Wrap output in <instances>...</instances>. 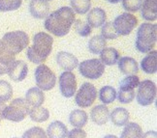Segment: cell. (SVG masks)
<instances>
[{
  "label": "cell",
  "mask_w": 157,
  "mask_h": 138,
  "mask_svg": "<svg viewBox=\"0 0 157 138\" xmlns=\"http://www.w3.org/2000/svg\"><path fill=\"white\" fill-rule=\"evenodd\" d=\"M110 118L113 125H117V127H122V125H125L128 123L130 114L126 108L117 107V108L113 109V112L110 114Z\"/></svg>",
  "instance_id": "obj_23"
},
{
  "label": "cell",
  "mask_w": 157,
  "mask_h": 138,
  "mask_svg": "<svg viewBox=\"0 0 157 138\" xmlns=\"http://www.w3.org/2000/svg\"><path fill=\"white\" fill-rule=\"evenodd\" d=\"M143 129L140 125L136 123H127L120 135V138H142Z\"/></svg>",
  "instance_id": "obj_26"
},
{
  "label": "cell",
  "mask_w": 157,
  "mask_h": 138,
  "mask_svg": "<svg viewBox=\"0 0 157 138\" xmlns=\"http://www.w3.org/2000/svg\"><path fill=\"white\" fill-rule=\"evenodd\" d=\"M139 84H140V79L137 75H127L120 82L119 90H135Z\"/></svg>",
  "instance_id": "obj_32"
},
{
  "label": "cell",
  "mask_w": 157,
  "mask_h": 138,
  "mask_svg": "<svg viewBox=\"0 0 157 138\" xmlns=\"http://www.w3.org/2000/svg\"><path fill=\"white\" fill-rule=\"evenodd\" d=\"M59 89L65 98H71L77 91V80L72 71H64L59 76Z\"/></svg>",
  "instance_id": "obj_11"
},
{
  "label": "cell",
  "mask_w": 157,
  "mask_h": 138,
  "mask_svg": "<svg viewBox=\"0 0 157 138\" xmlns=\"http://www.w3.org/2000/svg\"><path fill=\"white\" fill-rule=\"evenodd\" d=\"M34 74L36 85L42 91H50L56 85V76L48 66L44 64L39 65L36 68Z\"/></svg>",
  "instance_id": "obj_6"
},
{
  "label": "cell",
  "mask_w": 157,
  "mask_h": 138,
  "mask_svg": "<svg viewBox=\"0 0 157 138\" xmlns=\"http://www.w3.org/2000/svg\"><path fill=\"white\" fill-rule=\"evenodd\" d=\"M5 107H6V104L4 103H0V120L4 119L3 118V112H4Z\"/></svg>",
  "instance_id": "obj_41"
},
{
  "label": "cell",
  "mask_w": 157,
  "mask_h": 138,
  "mask_svg": "<svg viewBox=\"0 0 157 138\" xmlns=\"http://www.w3.org/2000/svg\"><path fill=\"white\" fill-rule=\"evenodd\" d=\"M90 118L93 123L97 124L98 125H103L107 124L110 119V110L104 104L96 105L91 109Z\"/></svg>",
  "instance_id": "obj_15"
},
{
  "label": "cell",
  "mask_w": 157,
  "mask_h": 138,
  "mask_svg": "<svg viewBox=\"0 0 157 138\" xmlns=\"http://www.w3.org/2000/svg\"><path fill=\"white\" fill-rule=\"evenodd\" d=\"M29 116H30V119L34 122L43 123L49 119L50 112L47 108H44V107H41V106L32 107V108L29 110Z\"/></svg>",
  "instance_id": "obj_28"
},
{
  "label": "cell",
  "mask_w": 157,
  "mask_h": 138,
  "mask_svg": "<svg viewBox=\"0 0 157 138\" xmlns=\"http://www.w3.org/2000/svg\"><path fill=\"white\" fill-rule=\"evenodd\" d=\"M142 138H157V133L154 130H149L144 133V134L143 133Z\"/></svg>",
  "instance_id": "obj_40"
},
{
  "label": "cell",
  "mask_w": 157,
  "mask_h": 138,
  "mask_svg": "<svg viewBox=\"0 0 157 138\" xmlns=\"http://www.w3.org/2000/svg\"><path fill=\"white\" fill-rule=\"evenodd\" d=\"M113 26L116 31L120 36L129 35L138 24L137 17L130 13H123L116 17L113 20Z\"/></svg>",
  "instance_id": "obj_10"
},
{
  "label": "cell",
  "mask_w": 157,
  "mask_h": 138,
  "mask_svg": "<svg viewBox=\"0 0 157 138\" xmlns=\"http://www.w3.org/2000/svg\"><path fill=\"white\" fill-rule=\"evenodd\" d=\"M156 98V85L151 80H144L138 86L137 101L140 105L147 106L153 103Z\"/></svg>",
  "instance_id": "obj_8"
},
{
  "label": "cell",
  "mask_w": 157,
  "mask_h": 138,
  "mask_svg": "<svg viewBox=\"0 0 157 138\" xmlns=\"http://www.w3.org/2000/svg\"><path fill=\"white\" fill-rule=\"evenodd\" d=\"M117 98V90L112 86H104L99 91V100L105 104L112 103Z\"/></svg>",
  "instance_id": "obj_29"
},
{
  "label": "cell",
  "mask_w": 157,
  "mask_h": 138,
  "mask_svg": "<svg viewBox=\"0 0 157 138\" xmlns=\"http://www.w3.org/2000/svg\"><path fill=\"white\" fill-rule=\"evenodd\" d=\"M142 70L147 74H152L157 71V51L151 50L141 62Z\"/></svg>",
  "instance_id": "obj_20"
},
{
  "label": "cell",
  "mask_w": 157,
  "mask_h": 138,
  "mask_svg": "<svg viewBox=\"0 0 157 138\" xmlns=\"http://www.w3.org/2000/svg\"><path fill=\"white\" fill-rule=\"evenodd\" d=\"M107 46V41L100 35H96L88 42V49L92 54H100Z\"/></svg>",
  "instance_id": "obj_27"
},
{
  "label": "cell",
  "mask_w": 157,
  "mask_h": 138,
  "mask_svg": "<svg viewBox=\"0 0 157 138\" xmlns=\"http://www.w3.org/2000/svg\"><path fill=\"white\" fill-rule=\"evenodd\" d=\"M16 55L12 54L5 49V47L0 40V75L7 74L10 65L15 61Z\"/></svg>",
  "instance_id": "obj_22"
},
{
  "label": "cell",
  "mask_w": 157,
  "mask_h": 138,
  "mask_svg": "<svg viewBox=\"0 0 157 138\" xmlns=\"http://www.w3.org/2000/svg\"><path fill=\"white\" fill-rule=\"evenodd\" d=\"M97 89L95 88L93 84L89 82L83 83L76 94L75 100L77 105L82 107V108L92 105L97 98Z\"/></svg>",
  "instance_id": "obj_9"
},
{
  "label": "cell",
  "mask_w": 157,
  "mask_h": 138,
  "mask_svg": "<svg viewBox=\"0 0 157 138\" xmlns=\"http://www.w3.org/2000/svg\"><path fill=\"white\" fill-rule=\"evenodd\" d=\"M142 16L147 21H154L157 19V0H144L142 3Z\"/></svg>",
  "instance_id": "obj_19"
},
{
  "label": "cell",
  "mask_w": 157,
  "mask_h": 138,
  "mask_svg": "<svg viewBox=\"0 0 157 138\" xmlns=\"http://www.w3.org/2000/svg\"><path fill=\"white\" fill-rule=\"evenodd\" d=\"M30 106L27 104L25 100L21 98L12 100L9 105H6L3 118L12 122H21L29 114Z\"/></svg>",
  "instance_id": "obj_5"
},
{
  "label": "cell",
  "mask_w": 157,
  "mask_h": 138,
  "mask_svg": "<svg viewBox=\"0 0 157 138\" xmlns=\"http://www.w3.org/2000/svg\"><path fill=\"white\" fill-rule=\"evenodd\" d=\"M22 0H0V12H10L19 9Z\"/></svg>",
  "instance_id": "obj_35"
},
{
  "label": "cell",
  "mask_w": 157,
  "mask_h": 138,
  "mask_svg": "<svg viewBox=\"0 0 157 138\" xmlns=\"http://www.w3.org/2000/svg\"><path fill=\"white\" fill-rule=\"evenodd\" d=\"M73 24H74V30L78 35L82 36V37H87L92 32V29L89 26L88 23L84 22L82 20H75Z\"/></svg>",
  "instance_id": "obj_34"
},
{
  "label": "cell",
  "mask_w": 157,
  "mask_h": 138,
  "mask_svg": "<svg viewBox=\"0 0 157 138\" xmlns=\"http://www.w3.org/2000/svg\"><path fill=\"white\" fill-rule=\"evenodd\" d=\"M104 138H118L117 136H116V135H112V134H109V135H106Z\"/></svg>",
  "instance_id": "obj_43"
},
{
  "label": "cell",
  "mask_w": 157,
  "mask_h": 138,
  "mask_svg": "<svg viewBox=\"0 0 157 138\" xmlns=\"http://www.w3.org/2000/svg\"><path fill=\"white\" fill-rule=\"evenodd\" d=\"M75 13L69 7H61L46 17L45 28L56 37L66 36L75 21Z\"/></svg>",
  "instance_id": "obj_1"
},
{
  "label": "cell",
  "mask_w": 157,
  "mask_h": 138,
  "mask_svg": "<svg viewBox=\"0 0 157 138\" xmlns=\"http://www.w3.org/2000/svg\"><path fill=\"white\" fill-rule=\"evenodd\" d=\"M25 101L31 107H39L44 103L45 94L38 87L30 88L25 94Z\"/></svg>",
  "instance_id": "obj_18"
},
{
  "label": "cell",
  "mask_w": 157,
  "mask_h": 138,
  "mask_svg": "<svg viewBox=\"0 0 157 138\" xmlns=\"http://www.w3.org/2000/svg\"><path fill=\"white\" fill-rule=\"evenodd\" d=\"M0 121H1V120H0Z\"/></svg>",
  "instance_id": "obj_45"
},
{
  "label": "cell",
  "mask_w": 157,
  "mask_h": 138,
  "mask_svg": "<svg viewBox=\"0 0 157 138\" xmlns=\"http://www.w3.org/2000/svg\"><path fill=\"white\" fill-rule=\"evenodd\" d=\"M7 74L10 78L15 82H21L25 79L28 74V66L21 60H15L10 65Z\"/></svg>",
  "instance_id": "obj_12"
},
{
  "label": "cell",
  "mask_w": 157,
  "mask_h": 138,
  "mask_svg": "<svg viewBox=\"0 0 157 138\" xmlns=\"http://www.w3.org/2000/svg\"><path fill=\"white\" fill-rule=\"evenodd\" d=\"M143 0H122V7L128 13H135L142 7Z\"/></svg>",
  "instance_id": "obj_37"
},
{
  "label": "cell",
  "mask_w": 157,
  "mask_h": 138,
  "mask_svg": "<svg viewBox=\"0 0 157 138\" xmlns=\"http://www.w3.org/2000/svg\"><path fill=\"white\" fill-rule=\"evenodd\" d=\"M119 58V52L113 47H105L100 52V61L106 66H113L117 64Z\"/></svg>",
  "instance_id": "obj_24"
},
{
  "label": "cell",
  "mask_w": 157,
  "mask_h": 138,
  "mask_svg": "<svg viewBox=\"0 0 157 138\" xmlns=\"http://www.w3.org/2000/svg\"><path fill=\"white\" fill-rule=\"evenodd\" d=\"M87 114L86 111L81 109H75L73 110L69 115V123L75 128L81 129L83 125H86L87 123Z\"/></svg>",
  "instance_id": "obj_25"
},
{
  "label": "cell",
  "mask_w": 157,
  "mask_h": 138,
  "mask_svg": "<svg viewBox=\"0 0 157 138\" xmlns=\"http://www.w3.org/2000/svg\"><path fill=\"white\" fill-rule=\"evenodd\" d=\"M13 97V87L5 80H0V103H7Z\"/></svg>",
  "instance_id": "obj_31"
},
{
  "label": "cell",
  "mask_w": 157,
  "mask_h": 138,
  "mask_svg": "<svg viewBox=\"0 0 157 138\" xmlns=\"http://www.w3.org/2000/svg\"><path fill=\"white\" fill-rule=\"evenodd\" d=\"M119 71L126 75H134L139 71V65L137 61L132 57H121L117 61Z\"/></svg>",
  "instance_id": "obj_17"
},
{
  "label": "cell",
  "mask_w": 157,
  "mask_h": 138,
  "mask_svg": "<svg viewBox=\"0 0 157 138\" xmlns=\"http://www.w3.org/2000/svg\"><path fill=\"white\" fill-rule=\"evenodd\" d=\"M45 1H51V0H45Z\"/></svg>",
  "instance_id": "obj_44"
},
{
  "label": "cell",
  "mask_w": 157,
  "mask_h": 138,
  "mask_svg": "<svg viewBox=\"0 0 157 138\" xmlns=\"http://www.w3.org/2000/svg\"><path fill=\"white\" fill-rule=\"evenodd\" d=\"M135 97H136V93L134 90H119L117 99L119 103L127 104L130 103L135 99Z\"/></svg>",
  "instance_id": "obj_36"
},
{
  "label": "cell",
  "mask_w": 157,
  "mask_h": 138,
  "mask_svg": "<svg viewBox=\"0 0 157 138\" xmlns=\"http://www.w3.org/2000/svg\"><path fill=\"white\" fill-rule=\"evenodd\" d=\"M108 1L110 2V3H113V4H117V3L121 1V0H108Z\"/></svg>",
  "instance_id": "obj_42"
},
{
  "label": "cell",
  "mask_w": 157,
  "mask_h": 138,
  "mask_svg": "<svg viewBox=\"0 0 157 138\" xmlns=\"http://www.w3.org/2000/svg\"><path fill=\"white\" fill-rule=\"evenodd\" d=\"M68 138H86V133L82 129H73L68 131Z\"/></svg>",
  "instance_id": "obj_39"
},
{
  "label": "cell",
  "mask_w": 157,
  "mask_h": 138,
  "mask_svg": "<svg viewBox=\"0 0 157 138\" xmlns=\"http://www.w3.org/2000/svg\"><path fill=\"white\" fill-rule=\"evenodd\" d=\"M53 39L52 36L45 32L37 33L33 38V45L28 46L26 56L30 62L41 65L46 61L52 49Z\"/></svg>",
  "instance_id": "obj_2"
},
{
  "label": "cell",
  "mask_w": 157,
  "mask_h": 138,
  "mask_svg": "<svg viewBox=\"0 0 157 138\" xmlns=\"http://www.w3.org/2000/svg\"><path fill=\"white\" fill-rule=\"evenodd\" d=\"M72 10L78 15H84L90 10L91 0H70Z\"/></svg>",
  "instance_id": "obj_30"
},
{
  "label": "cell",
  "mask_w": 157,
  "mask_h": 138,
  "mask_svg": "<svg viewBox=\"0 0 157 138\" xmlns=\"http://www.w3.org/2000/svg\"><path fill=\"white\" fill-rule=\"evenodd\" d=\"M80 74L88 79H97L105 71V65L99 59H89L78 65Z\"/></svg>",
  "instance_id": "obj_7"
},
{
  "label": "cell",
  "mask_w": 157,
  "mask_h": 138,
  "mask_svg": "<svg viewBox=\"0 0 157 138\" xmlns=\"http://www.w3.org/2000/svg\"><path fill=\"white\" fill-rule=\"evenodd\" d=\"M157 41V25L152 23H143L139 27L136 39V49L142 53L151 51Z\"/></svg>",
  "instance_id": "obj_3"
},
{
  "label": "cell",
  "mask_w": 157,
  "mask_h": 138,
  "mask_svg": "<svg viewBox=\"0 0 157 138\" xmlns=\"http://www.w3.org/2000/svg\"><path fill=\"white\" fill-rule=\"evenodd\" d=\"M29 11L35 19L43 20L49 16L50 4L45 0H31L29 4Z\"/></svg>",
  "instance_id": "obj_13"
},
{
  "label": "cell",
  "mask_w": 157,
  "mask_h": 138,
  "mask_svg": "<svg viewBox=\"0 0 157 138\" xmlns=\"http://www.w3.org/2000/svg\"><path fill=\"white\" fill-rule=\"evenodd\" d=\"M56 62L58 66L65 71H71L75 70L78 65V61L75 55L72 53L66 52V51H60L56 55Z\"/></svg>",
  "instance_id": "obj_14"
},
{
  "label": "cell",
  "mask_w": 157,
  "mask_h": 138,
  "mask_svg": "<svg viewBox=\"0 0 157 138\" xmlns=\"http://www.w3.org/2000/svg\"><path fill=\"white\" fill-rule=\"evenodd\" d=\"M5 49L12 54L17 55L29 45L28 35L23 31H13L6 33L1 40Z\"/></svg>",
  "instance_id": "obj_4"
},
{
  "label": "cell",
  "mask_w": 157,
  "mask_h": 138,
  "mask_svg": "<svg viewBox=\"0 0 157 138\" xmlns=\"http://www.w3.org/2000/svg\"><path fill=\"white\" fill-rule=\"evenodd\" d=\"M67 134V127L60 121L52 122L47 129V135L49 136V138H66Z\"/></svg>",
  "instance_id": "obj_21"
},
{
  "label": "cell",
  "mask_w": 157,
  "mask_h": 138,
  "mask_svg": "<svg viewBox=\"0 0 157 138\" xmlns=\"http://www.w3.org/2000/svg\"><path fill=\"white\" fill-rule=\"evenodd\" d=\"M102 37H103L105 40H114L118 37V34L117 33L116 29H114L113 23V21H108L105 22L103 25H102Z\"/></svg>",
  "instance_id": "obj_33"
},
{
  "label": "cell",
  "mask_w": 157,
  "mask_h": 138,
  "mask_svg": "<svg viewBox=\"0 0 157 138\" xmlns=\"http://www.w3.org/2000/svg\"><path fill=\"white\" fill-rule=\"evenodd\" d=\"M22 138H47L46 131L40 127H34L26 130Z\"/></svg>",
  "instance_id": "obj_38"
},
{
  "label": "cell",
  "mask_w": 157,
  "mask_h": 138,
  "mask_svg": "<svg viewBox=\"0 0 157 138\" xmlns=\"http://www.w3.org/2000/svg\"><path fill=\"white\" fill-rule=\"evenodd\" d=\"M87 14V23L91 28H98L106 22L107 15L106 12L101 8H93L88 11Z\"/></svg>",
  "instance_id": "obj_16"
}]
</instances>
